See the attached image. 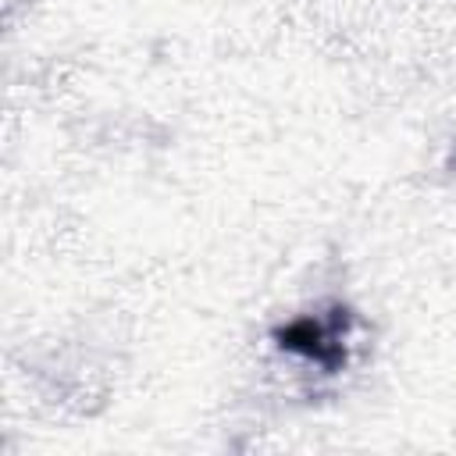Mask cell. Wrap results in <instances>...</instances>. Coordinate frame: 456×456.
Masks as SVG:
<instances>
[{"mask_svg":"<svg viewBox=\"0 0 456 456\" xmlns=\"http://www.w3.org/2000/svg\"><path fill=\"white\" fill-rule=\"evenodd\" d=\"M342 338H346L342 324L328 321L321 314L296 317L292 324H285L278 331V346L281 349H289V353H296V356H303V360H310V363H317L324 370H335L346 360V342Z\"/></svg>","mask_w":456,"mask_h":456,"instance_id":"obj_1","label":"cell"}]
</instances>
